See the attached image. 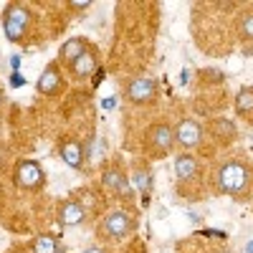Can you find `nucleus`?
I'll list each match as a JSON object with an SVG mask.
<instances>
[{
	"label": "nucleus",
	"instance_id": "obj_1",
	"mask_svg": "<svg viewBox=\"0 0 253 253\" xmlns=\"http://www.w3.org/2000/svg\"><path fill=\"white\" fill-rule=\"evenodd\" d=\"M213 187L218 195H228L238 203L253 198V160L246 155H233L218 162L213 172Z\"/></svg>",
	"mask_w": 253,
	"mask_h": 253
},
{
	"label": "nucleus",
	"instance_id": "obj_2",
	"mask_svg": "<svg viewBox=\"0 0 253 253\" xmlns=\"http://www.w3.org/2000/svg\"><path fill=\"white\" fill-rule=\"evenodd\" d=\"M33 10L26 5V3H18V0H13V3L5 5L3 10V33L5 38L10 41V43H23V41L28 38L31 28H33Z\"/></svg>",
	"mask_w": 253,
	"mask_h": 253
},
{
	"label": "nucleus",
	"instance_id": "obj_3",
	"mask_svg": "<svg viewBox=\"0 0 253 253\" xmlns=\"http://www.w3.org/2000/svg\"><path fill=\"white\" fill-rule=\"evenodd\" d=\"M134 230H137V215L134 213H129V210H112V213H107V215L99 220L96 233L104 241L119 243V241L129 238Z\"/></svg>",
	"mask_w": 253,
	"mask_h": 253
},
{
	"label": "nucleus",
	"instance_id": "obj_4",
	"mask_svg": "<svg viewBox=\"0 0 253 253\" xmlns=\"http://www.w3.org/2000/svg\"><path fill=\"white\" fill-rule=\"evenodd\" d=\"M175 126L167 122H152L144 129V150L152 157H167L175 150Z\"/></svg>",
	"mask_w": 253,
	"mask_h": 253
},
{
	"label": "nucleus",
	"instance_id": "obj_5",
	"mask_svg": "<svg viewBox=\"0 0 253 253\" xmlns=\"http://www.w3.org/2000/svg\"><path fill=\"white\" fill-rule=\"evenodd\" d=\"M13 185L23 193H36L46 185V172L36 160H18L13 167Z\"/></svg>",
	"mask_w": 253,
	"mask_h": 253
},
{
	"label": "nucleus",
	"instance_id": "obj_6",
	"mask_svg": "<svg viewBox=\"0 0 253 253\" xmlns=\"http://www.w3.org/2000/svg\"><path fill=\"white\" fill-rule=\"evenodd\" d=\"M157 81L152 76H132L124 84V99L134 104V107H147V104L157 101Z\"/></svg>",
	"mask_w": 253,
	"mask_h": 253
},
{
	"label": "nucleus",
	"instance_id": "obj_7",
	"mask_svg": "<svg viewBox=\"0 0 253 253\" xmlns=\"http://www.w3.org/2000/svg\"><path fill=\"white\" fill-rule=\"evenodd\" d=\"M101 185L107 193L122 198V200H132V180L126 175V170L119 165V162H109L104 165L101 170Z\"/></svg>",
	"mask_w": 253,
	"mask_h": 253
},
{
	"label": "nucleus",
	"instance_id": "obj_8",
	"mask_svg": "<svg viewBox=\"0 0 253 253\" xmlns=\"http://www.w3.org/2000/svg\"><path fill=\"white\" fill-rule=\"evenodd\" d=\"M203 137H205V129L203 124L193 117H185L175 124V144L180 147V152H193L203 144Z\"/></svg>",
	"mask_w": 253,
	"mask_h": 253
},
{
	"label": "nucleus",
	"instance_id": "obj_9",
	"mask_svg": "<svg viewBox=\"0 0 253 253\" xmlns=\"http://www.w3.org/2000/svg\"><path fill=\"white\" fill-rule=\"evenodd\" d=\"M66 86V79H63V71H61V63L58 61H51L46 63V69L41 71L38 81H36V91L41 96H56L63 91Z\"/></svg>",
	"mask_w": 253,
	"mask_h": 253
},
{
	"label": "nucleus",
	"instance_id": "obj_10",
	"mask_svg": "<svg viewBox=\"0 0 253 253\" xmlns=\"http://www.w3.org/2000/svg\"><path fill=\"white\" fill-rule=\"evenodd\" d=\"M205 129H208L210 137L215 139V144H220V147H230V144H236V139H238V126H236L233 119H228V117L208 119Z\"/></svg>",
	"mask_w": 253,
	"mask_h": 253
},
{
	"label": "nucleus",
	"instance_id": "obj_11",
	"mask_svg": "<svg viewBox=\"0 0 253 253\" xmlns=\"http://www.w3.org/2000/svg\"><path fill=\"white\" fill-rule=\"evenodd\" d=\"M56 218H58V223L63 228H76V225H81L84 220L89 218V213L84 210V205L76 198H66V200H58Z\"/></svg>",
	"mask_w": 253,
	"mask_h": 253
},
{
	"label": "nucleus",
	"instance_id": "obj_12",
	"mask_svg": "<svg viewBox=\"0 0 253 253\" xmlns=\"http://www.w3.org/2000/svg\"><path fill=\"white\" fill-rule=\"evenodd\" d=\"M96 69H99V51H96L94 46H89V48L84 51V53L71 63V66H69V74H71L74 81H86Z\"/></svg>",
	"mask_w": 253,
	"mask_h": 253
},
{
	"label": "nucleus",
	"instance_id": "obj_13",
	"mask_svg": "<svg viewBox=\"0 0 253 253\" xmlns=\"http://www.w3.org/2000/svg\"><path fill=\"white\" fill-rule=\"evenodd\" d=\"M129 180L134 182V187L139 190V195L144 203H150V195H152V187H155V177H152V167L147 165V162H134L132 165V175Z\"/></svg>",
	"mask_w": 253,
	"mask_h": 253
},
{
	"label": "nucleus",
	"instance_id": "obj_14",
	"mask_svg": "<svg viewBox=\"0 0 253 253\" xmlns=\"http://www.w3.org/2000/svg\"><path fill=\"white\" fill-rule=\"evenodd\" d=\"M58 157L69 167H74V170H81L84 167V144L76 137H63L58 142Z\"/></svg>",
	"mask_w": 253,
	"mask_h": 253
},
{
	"label": "nucleus",
	"instance_id": "obj_15",
	"mask_svg": "<svg viewBox=\"0 0 253 253\" xmlns=\"http://www.w3.org/2000/svg\"><path fill=\"white\" fill-rule=\"evenodd\" d=\"M175 175L180 182H193L200 177V162L193 152H177L175 155Z\"/></svg>",
	"mask_w": 253,
	"mask_h": 253
},
{
	"label": "nucleus",
	"instance_id": "obj_16",
	"mask_svg": "<svg viewBox=\"0 0 253 253\" xmlns=\"http://www.w3.org/2000/svg\"><path fill=\"white\" fill-rule=\"evenodd\" d=\"M89 46H91V43H89L86 38L74 36V38H69L66 43H63V46L58 48V58H56V61L61 63V66H66V69H69L71 63H74V61H76V58H79L84 51H86Z\"/></svg>",
	"mask_w": 253,
	"mask_h": 253
},
{
	"label": "nucleus",
	"instance_id": "obj_17",
	"mask_svg": "<svg viewBox=\"0 0 253 253\" xmlns=\"http://www.w3.org/2000/svg\"><path fill=\"white\" fill-rule=\"evenodd\" d=\"M233 31H236L238 41H243V43H253V5H243L236 13Z\"/></svg>",
	"mask_w": 253,
	"mask_h": 253
},
{
	"label": "nucleus",
	"instance_id": "obj_18",
	"mask_svg": "<svg viewBox=\"0 0 253 253\" xmlns=\"http://www.w3.org/2000/svg\"><path fill=\"white\" fill-rule=\"evenodd\" d=\"M236 114L246 122H253V86H241L236 94Z\"/></svg>",
	"mask_w": 253,
	"mask_h": 253
},
{
	"label": "nucleus",
	"instance_id": "obj_19",
	"mask_svg": "<svg viewBox=\"0 0 253 253\" xmlns=\"http://www.w3.org/2000/svg\"><path fill=\"white\" fill-rule=\"evenodd\" d=\"M58 248H61V241L56 238V236H51V233H41V236H36L33 241H31V253H58Z\"/></svg>",
	"mask_w": 253,
	"mask_h": 253
},
{
	"label": "nucleus",
	"instance_id": "obj_20",
	"mask_svg": "<svg viewBox=\"0 0 253 253\" xmlns=\"http://www.w3.org/2000/svg\"><path fill=\"white\" fill-rule=\"evenodd\" d=\"M69 8H74V10H86V8H91V3H89V0H71Z\"/></svg>",
	"mask_w": 253,
	"mask_h": 253
},
{
	"label": "nucleus",
	"instance_id": "obj_21",
	"mask_svg": "<svg viewBox=\"0 0 253 253\" xmlns=\"http://www.w3.org/2000/svg\"><path fill=\"white\" fill-rule=\"evenodd\" d=\"M81 253H112L109 248H101V246H91V248H84Z\"/></svg>",
	"mask_w": 253,
	"mask_h": 253
},
{
	"label": "nucleus",
	"instance_id": "obj_22",
	"mask_svg": "<svg viewBox=\"0 0 253 253\" xmlns=\"http://www.w3.org/2000/svg\"><path fill=\"white\" fill-rule=\"evenodd\" d=\"M10 253H31V251H26V248H15V251H10Z\"/></svg>",
	"mask_w": 253,
	"mask_h": 253
},
{
	"label": "nucleus",
	"instance_id": "obj_23",
	"mask_svg": "<svg viewBox=\"0 0 253 253\" xmlns=\"http://www.w3.org/2000/svg\"><path fill=\"white\" fill-rule=\"evenodd\" d=\"M58 253H69V251H66V246H61V248H58Z\"/></svg>",
	"mask_w": 253,
	"mask_h": 253
},
{
	"label": "nucleus",
	"instance_id": "obj_24",
	"mask_svg": "<svg viewBox=\"0 0 253 253\" xmlns=\"http://www.w3.org/2000/svg\"><path fill=\"white\" fill-rule=\"evenodd\" d=\"M3 96H5V94H3V89H0V104H3Z\"/></svg>",
	"mask_w": 253,
	"mask_h": 253
}]
</instances>
